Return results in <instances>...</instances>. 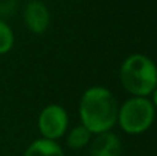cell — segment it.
Masks as SVG:
<instances>
[{"label": "cell", "mask_w": 157, "mask_h": 156, "mask_svg": "<svg viewBox=\"0 0 157 156\" xmlns=\"http://www.w3.org/2000/svg\"><path fill=\"white\" fill-rule=\"evenodd\" d=\"M83 126L91 133H106L119 118V107L113 94L103 87H91L83 94L80 102Z\"/></svg>", "instance_id": "1"}, {"label": "cell", "mask_w": 157, "mask_h": 156, "mask_svg": "<svg viewBox=\"0 0 157 156\" xmlns=\"http://www.w3.org/2000/svg\"><path fill=\"white\" fill-rule=\"evenodd\" d=\"M120 77L125 90L136 97H145L157 88V66L146 55L128 57L121 65Z\"/></svg>", "instance_id": "2"}, {"label": "cell", "mask_w": 157, "mask_h": 156, "mask_svg": "<svg viewBox=\"0 0 157 156\" xmlns=\"http://www.w3.org/2000/svg\"><path fill=\"white\" fill-rule=\"evenodd\" d=\"M119 122L124 131L130 134L144 133L152 126L155 107L145 97H134L119 109Z\"/></svg>", "instance_id": "3"}, {"label": "cell", "mask_w": 157, "mask_h": 156, "mask_svg": "<svg viewBox=\"0 0 157 156\" xmlns=\"http://www.w3.org/2000/svg\"><path fill=\"white\" fill-rule=\"evenodd\" d=\"M68 127V115L59 105H48L39 116V129L47 140L61 137Z\"/></svg>", "instance_id": "4"}, {"label": "cell", "mask_w": 157, "mask_h": 156, "mask_svg": "<svg viewBox=\"0 0 157 156\" xmlns=\"http://www.w3.org/2000/svg\"><path fill=\"white\" fill-rule=\"evenodd\" d=\"M25 24L29 28L30 32L33 33H40L46 32L50 24V14L47 7L40 2H32L26 6L24 13Z\"/></svg>", "instance_id": "5"}, {"label": "cell", "mask_w": 157, "mask_h": 156, "mask_svg": "<svg viewBox=\"0 0 157 156\" xmlns=\"http://www.w3.org/2000/svg\"><path fill=\"white\" fill-rule=\"evenodd\" d=\"M121 142L113 133H101L91 144L90 156H120Z\"/></svg>", "instance_id": "6"}, {"label": "cell", "mask_w": 157, "mask_h": 156, "mask_svg": "<svg viewBox=\"0 0 157 156\" xmlns=\"http://www.w3.org/2000/svg\"><path fill=\"white\" fill-rule=\"evenodd\" d=\"M25 156H65L63 151L55 141L52 140H37L26 149Z\"/></svg>", "instance_id": "7"}, {"label": "cell", "mask_w": 157, "mask_h": 156, "mask_svg": "<svg viewBox=\"0 0 157 156\" xmlns=\"http://www.w3.org/2000/svg\"><path fill=\"white\" fill-rule=\"evenodd\" d=\"M91 140V131L88 129H86L84 126H77L69 133L68 135V144L71 148L78 149L83 148L84 145L90 142Z\"/></svg>", "instance_id": "8"}, {"label": "cell", "mask_w": 157, "mask_h": 156, "mask_svg": "<svg viewBox=\"0 0 157 156\" xmlns=\"http://www.w3.org/2000/svg\"><path fill=\"white\" fill-rule=\"evenodd\" d=\"M14 44V35L7 24L0 21V54L10 51Z\"/></svg>", "instance_id": "9"}, {"label": "cell", "mask_w": 157, "mask_h": 156, "mask_svg": "<svg viewBox=\"0 0 157 156\" xmlns=\"http://www.w3.org/2000/svg\"><path fill=\"white\" fill-rule=\"evenodd\" d=\"M153 101H155V105L157 107V88L155 90V96H153Z\"/></svg>", "instance_id": "10"}]
</instances>
